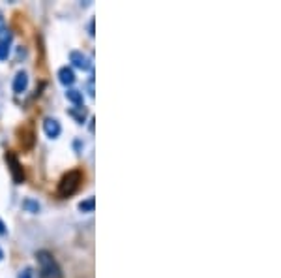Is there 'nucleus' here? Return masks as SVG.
Instances as JSON below:
<instances>
[{"label": "nucleus", "instance_id": "obj_1", "mask_svg": "<svg viewBox=\"0 0 281 278\" xmlns=\"http://www.w3.org/2000/svg\"><path fill=\"white\" fill-rule=\"evenodd\" d=\"M83 178H84V175H83L81 169H71V171L66 173V175L60 178L58 188H56L58 198H62V200L71 198V196H73V194L81 188V184H83Z\"/></svg>", "mask_w": 281, "mask_h": 278}, {"label": "nucleus", "instance_id": "obj_2", "mask_svg": "<svg viewBox=\"0 0 281 278\" xmlns=\"http://www.w3.org/2000/svg\"><path fill=\"white\" fill-rule=\"evenodd\" d=\"M38 263H40V271H42L43 278H62V269L60 265L56 263L55 256L47 252V250H40L38 254Z\"/></svg>", "mask_w": 281, "mask_h": 278}, {"label": "nucleus", "instance_id": "obj_3", "mask_svg": "<svg viewBox=\"0 0 281 278\" xmlns=\"http://www.w3.org/2000/svg\"><path fill=\"white\" fill-rule=\"evenodd\" d=\"M4 158H6V164H8V167H10V173H12L14 180L17 182V184H23V182H25V178H27V175H25L23 164L19 162L17 154H15V152H12V150H8L6 156H4Z\"/></svg>", "mask_w": 281, "mask_h": 278}, {"label": "nucleus", "instance_id": "obj_4", "mask_svg": "<svg viewBox=\"0 0 281 278\" xmlns=\"http://www.w3.org/2000/svg\"><path fill=\"white\" fill-rule=\"evenodd\" d=\"M70 60L73 62V66L75 68H79V70H90L92 64H90V58L86 57V55H83L81 51H71L70 53Z\"/></svg>", "mask_w": 281, "mask_h": 278}, {"label": "nucleus", "instance_id": "obj_5", "mask_svg": "<svg viewBox=\"0 0 281 278\" xmlns=\"http://www.w3.org/2000/svg\"><path fill=\"white\" fill-rule=\"evenodd\" d=\"M43 130H45L47 137H51V139L58 137L60 136V132H62V128H60V122L56 121V119H45V122H43Z\"/></svg>", "mask_w": 281, "mask_h": 278}, {"label": "nucleus", "instance_id": "obj_6", "mask_svg": "<svg viewBox=\"0 0 281 278\" xmlns=\"http://www.w3.org/2000/svg\"><path fill=\"white\" fill-rule=\"evenodd\" d=\"M27 86H28V75L25 73V71H19L14 79V92L23 94L25 90H27Z\"/></svg>", "mask_w": 281, "mask_h": 278}, {"label": "nucleus", "instance_id": "obj_7", "mask_svg": "<svg viewBox=\"0 0 281 278\" xmlns=\"http://www.w3.org/2000/svg\"><path fill=\"white\" fill-rule=\"evenodd\" d=\"M58 79H60V83L62 85H73L75 83V73H73V70L71 68H68V66H64V68H60L58 70Z\"/></svg>", "mask_w": 281, "mask_h": 278}, {"label": "nucleus", "instance_id": "obj_8", "mask_svg": "<svg viewBox=\"0 0 281 278\" xmlns=\"http://www.w3.org/2000/svg\"><path fill=\"white\" fill-rule=\"evenodd\" d=\"M10 43H12V34H4L0 38V60H4L10 53Z\"/></svg>", "mask_w": 281, "mask_h": 278}, {"label": "nucleus", "instance_id": "obj_9", "mask_svg": "<svg viewBox=\"0 0 281 278\" xmlns=\"http://www.w3.org/2000/svg\"><path fill=\"white\" fill-rule=\"evenodd\" d=\"M66 98L73 104V106H83V92H79V90H75V88H71V90H68L66 92Z\"/></svg>", "mask_w": 281, "mask_h": 278}, {"label": "nucleus", "instance_id": "obj_10", "mask_svg": "<svg viewBox=\"0 0 281 278\" xmlns=\"http://www.w3.org/2000/svg\"><path fill=\"white\" fill-rule=\"evenodd\" d=\"M94 207H96V200L94 198H88L79 203V211L81 213H94Z\"/></svg>", "mask_w": 281, "mask_h": 278}, {"label": "nucleus", "instance_id": "obj_11", "mask_svg": "<svg viewBox=\"0 0 281 278\" xmlns=\"http://www.w3.org/2000/svg\"><path fill=\"white\" fill-rule=\"evenodd\" d=\"M23 209H27L28 213H38L40 211V203L32 200H25L23 201Z\"/></svg>", "mask_w": 281, "mask_h": 278}, {"label": "nucleus", "instance_id": "obj_12", "mask_svg": "<svg viewBox=\"0 0 281 278\" xmlns=\"http://www.w3.org/2000/svg\"><path fill=\"white\" fill-rule=\"evenodd\" d=\"M70 115H71V117H75V119H77V122H81V124H83L84 117H86V111H84L83 107H79V111H75V109H70Z\"/></svg>", "mask_w": 281, "mask_h": 278}, {"label": "nucleus", "instance_id": "obj_13", "mask_svg": "<svg viewBox=\"0 0 281 278\" xmlns=\"http://www.w3.org/2000/svg\"><path fill=\"white\" fill-rule=\"evenodd\" d=\"M19 278H32V271H30V269H25V271H21Z\"/></svg>", "mask_w": 281, "mask_h": 278}, {"label": "nucleus", "instance_id": "obj_14", "mask_svg": "<svg viewBox=\"0 0 281 278\" xmlns=\"http://www.w3.org/2000/svg\"><path fill=\"white\" fill-rule=\"evenodd\" d=\"M6 231H8V229H6V224L0 220V235H6Z\"/></svg>", "mask_w": 281, "mask_h": 278}, {"label": "nucleus", "instance_id": "obj_15", "mask_svg": "<svg viewBox=\"0 0 281 278\" xmlns=\"http://www.w3.org/2000/svg\"><path fill=\"white\" fill-rule=\"evenodd\" d=\"M88 30H90V34H94V21H90V25H88Z\"/></svg>", "mask_w": 281, "mask_h": 278}, {"label": "nucleus", "instance_id": "obj_16", "mask_svg": "<svg viewBox=\"0 0 281 278\" xmlns=\"http://www.w3.org/2000/svg\"><path fill=\"white\" fill-rule=\"evenodd\" d=\"M4 259V252H2V248H0V261Z\"/></svg>", "mask_w": 281, "mask_h": 278}]
</instances>
